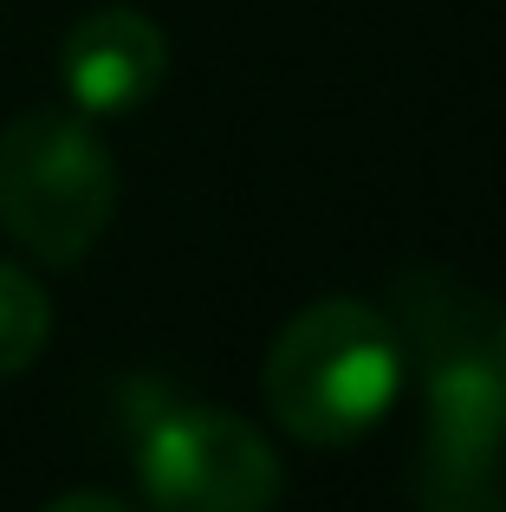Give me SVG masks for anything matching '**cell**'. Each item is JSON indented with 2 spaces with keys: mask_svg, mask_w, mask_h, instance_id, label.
Here are the masks:
<instances>
[{
  "mask_svg": "<svg viewBox=\"0 0 506 512\" xmlns=\"http://www.w3.org/2000/svg\"><path fill=\"white\" fill-rule=\"evenodd\" d=\"M117 214V163L78 111H26L0 130V227L39 266H78Z\"/></svg>",
  "mask_w": 506,
  "mask_h": 512,
  "instance_id": "3957f363",
  "label": "cell"
},
{
  "mask_svg": "<svg viewBox=\"0 0 506 512\" xmlns=\"http://www.w3.org/2000/svg\"><path fill=\"white\" fill-rule=\"evenodd\" d=\"M403 331L364 299H318L266 350V409L305 448H351L390 415L403 389Z\"/></svg>",
  "mask_w": 506,
  "mask_h": 512,
  "instance_id": "7a4b0ae2",
  "label": "cell"
},
{
  "mask_svg": "<svg viewBox=\"0 0 506 512\" xmlns=\"http://www.w3.org/2000/svg\"><path fill=\"white\" fill-rule=\"evenodd\" d=\"M468 512H506V500H494V493H487L481 506H468Z\"/></svg>",
  "mask_w": 506,
  "mask_h": 512,
  "instance_id": "ba28073f",
  "label": "cell"
},
{
  "mask_svg": "<svg viewBox=\"0 0 506 512\" xmlns=\"http://www.w3.org/2000/svg\"><path fill=\"white\" fill-rule=\"evenodd\" d=\"M52 338V299L26 266L0 260V383L33 370L39 350Z\"/></svg>",
  "mask_w": 506,
  "mask_h": 512,
  "instance_id": "8992f818",
  "label": "cell"
},
{
  "mask_svg": "<svg viewBox=\"0 0 506 512\" xmlns=\"http://www.w3.org/2000/svg\"><path fill=\"white\" fill-rule=\"evenodd\" d=\"M130 461L156 512H273L286 487L260 428L182 396L130 402Z\"/></svg>",
  "mask_w": 506,
  "mask_h": 512,
  "instance_id": "277c9868",
  "label": "cell"
},
{
  "mask_svg": "<svg viewBox=\"0 0 506 512\" xmlns=\"http://www.w3.org/2000/svg\"><path fill=\"white\" fill-rule=\"evenodd\" d=\"M163 78H169V39L137 7L85 13L59 46V85L78 117H130L163 91Z\"/></svg>",
  "mask_w": 506,
  "mask_h": 512,
  "instance_id": "5b68a950",
  "label": "cell"
},
{
  "mask_svg": "<svg viewBox=\"0 0 506 512\" xmlns=\"http://www.w3.org/2000/svg\"><path fill=\"white\" fill-rule=\"evenodd\" d=\"M396 312L422 383L416 506L468 512L494 493L506 467V350L494 338V318L442 279H409Z\"/></svg>",
  "mask_w": 506,
  "mask_h": 512,
  "instance_id": "6da1fadb",
  "label": "cell"
},
{
  "mask_svg": "<svg viewBox=\"0 0 506 512\" xmlns=\"http://www.w3.org/2000/svg\"><path fill=\"white\" fill-rule=\"evenodd\" d=\"M46 512H130V506L111 500V493H65V500H52Z\"/></svg>",
  "mask_w": 506,
  "mask_h": 512,
  "instance_id": "52a82bcc",
  "label": "cell"
},
{
  "mask_svg": "<svg viewBox=\"0 0 506 512\" xmlns=\"http://www.w3.org/2000/svg\"><path fill=\"white\" fill-rule=\"evenodd\" d=\"M494 338H500V350H506V312H500V318H494Z\"/></svg>",
  "mask_w": 506,
  "mask_h": 512,
  "instance_id": "9c48e42d",
  "label": "cell"
}]
</instances>
